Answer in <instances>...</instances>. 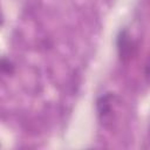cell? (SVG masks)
I'll return each instance as SVG.
<instances>
[{
	"instance_id": "obj_2",
	"label": "cell",
	"mask_w": 150,
	"mask_h": 150,
	"mask_svg": "<svg viewBox=\"0 0 150 150\" xmlns=\"http://www.w3.org/2000/svg\"><path fill=\"white\" fill-rule=\"evenodd\" d=\"M146 75H148V76H150V62H149L148 68H146Z\"/></svg>"
},
{
	"instance_id": "obj_1",
	"label": "cell",
	"mask_w": 150,
	"mask_h": 150,
	"mask_svg": "<svg viewBox=\"0 0 150 150\" xmlns=\"http://www.w3.org/2000/svg\"><path fill=\"white\" fill-rule=\"evenodd\" d=\"M118 49L121 52V55H127L130 52V41L125 35V32L121 33L118 38Z\"/></svg>"
}]
</instances>
